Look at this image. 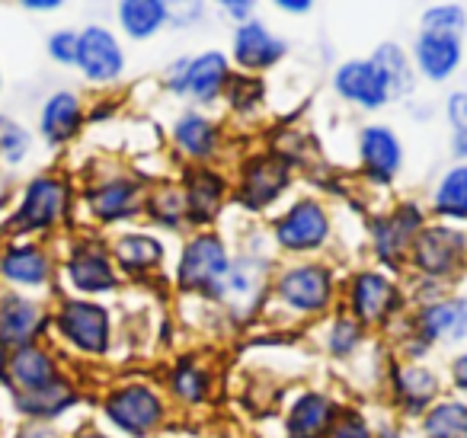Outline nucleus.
I'll return each mask as SVG.
<instances>
[{
	"label": "nucleus",
	"mask_w": 467,
	"mask_h": 438,
	"mask_svg": "<svg viewBox=\"0 0 467 438\" xmlns=\"http://www.w3.org/2000/svg\"><path fill=\"white\" fill-rule=\"evenodd\" d=\"M106 412L112 416V422H119L125 432L144 435L157 425L161 419V400L148 391V387H125V391L112 393Z\"/></svg>",
	"instance_id": "nucleus-1"
},
{
	"label": "nucleus",
	"mask_w": 467,
	"mask_h": 438,
	"mask_svg": "<svg viewBox=\"0 0 467 438\" xmlns=\"http://www.w3.org/2000/svg\"><path fill=\"white\" fill-rule=\"evenodd\" d=\"M227 272V259L218 240L199 237L186 246L180 263V282L189 288H208V285L221 282V276Z\"/></svg>",
	"instance_id": "nucleus-2"
},
{
	"label": "nucleus",
	"mask_w": 467,
	"mask_h": 438,
	"mask_svg": "<svg viewBox=\"0 0 467 438\" xmlns=\"http://www.w3.org/2000/svg\"><path fill=\"white\" fill-rule=\"evenodd\" d=\"M78 61L93 80H112L122 71V52L106 29H87L78 39Z\"/></svg>",
	"instance_id": "nucleus-3"
},
{
	"label": "nucleus",
	"mask_w": 467,
	"mask_h": 438,
	"mask_svg": "<svg viewBox=\"0 0 467 438\" xmlns=\"http://www.w3.org/2000/svg\"><path fill=\"white\" fill-rule=\"evenodd\" d=\"M65 208V186L55 180H36L26 193L20 214H16V231H39L48 227Z\"/></svg>",
	"instance_id": "nucleus-4"
},
{
	"label": "nucleus",
	"mask_w": 467,
	"mask_h": 438,
	"mask_svg": "<svg viewBox=\"0 0 467 438\" xmlns=\"http://www.w3.org/2000/svg\"><path fill=\"white\" fill-rule=\"evenodd\" d=\"M106 310L97 304H67L61 314V329L67 333V339H74L87 352H103L106 349Z\"/></svg>",
	"instance_id": "nucleus-5"
},
{
	"label": "nucleus",
	"mask_w": 467,
	"mask_h": 438,
	"mask_svg": "<svg viewBox=\"0 0 467 438\" xmlns=\"http://www.w3.org/2000/svg\"><path fill=\"white\" fill-rule=\"evenodd\" d=\"M337 90L346 99H356V103L368 106H381L388 99V84H384V74L378 71L371 61H352V65L339 68L337 74Z\"/></svg>",
	"instance_id": "nucleus-6"
},
{
	"label": "nucleus",
	"mask_w": 467,
	"mask_h": 438,
	"mask_svg": "<svg viewBox=\"0 0 467 438\" xmlns=\"http://www.w3.org/2000/svg\"><path fill=\"white\" fill-rule=\"evenodd\" d=\"M218 291L234 314H250L263 295V269L256 263H250V259H244V263L231 266L221 276Z\"/></svg>",
	"instance_id": "nucleus-7"
},
{
	"label": "nucleus",
	"mask_w": 467,
	"mask_h": 438,
	"mask_svg": "<svg viewBox=\"0 0 467 438\" xmlns=\"http://www.w3.org/2000/svg\"><path fill=\"white\" fill-rule=\"evenodd\" d=\"M324 237H327V214L320 212V205H314V202L295 205L279 224V240L285 246H292V250L317 246Z\"/></svg>",
	"instance_id": "nucleus-8"
},
{
	"label": "nucleus",
	"mask_w": 467,
	"mask_h": 438,
	"mask_svg": "<svg viewBox=\"0 0 467 438\" xmlns=\"http://www.w3.org/2000/svg\"><path fill=\"white\" fill-rule=\"evenodd\" d=\"M279 291L292 308L298 310H320L330 297V278L317 266H305V269L288 272L279 282Z\"/></svg>",
	"instance_id": "nucleus-9"
},
{
	"label": "nucleus",
	"mask_w": 467,
	"mask_h": 438,
	"mask_svg": "<svg viewBox=\"0 0 467 438\" xmlns=\"http://www.w3.org/2000/svg\"><path fill=\"white\" fill-rule=\"evenodd\" d=\"M362 161L375 180H388L400 163V148L397 138L388 129H368L362 135Z\"/></svg>",
	"instance_id": "nucleus-10"
},
{
	"label": "nucleus",
	"mask_w": 467,
	"mask_h": 438,
	"mask_svg": "<svg viewBox=\"0 0 467 438\" xmlns=\"http://www.w3.org/2000/svg\"><path fill=\"white\" fill-rule=\"evenodd\" d=\"M416 58H420V68L432 80L448 78V74H451L454 68H458V61H461L458 39H445V36L422 33L420 46H416Z\"/></svg>",
	"instance_id": "nucleus-11"
},
{
	"label": "nucleus",
	"mask_w": 467,
	"mask_h": 438,
	"mask_svg": "<svg viewBox=\"0 0 467 438\" xmlns=\"http://www.w3.org/2000/svg\"><path fill=\"white\" fill-rule=\"evenodd\" d=\"M282 52H285V46L275 42L273 36L263 26H256V23H250V26H244L241 33H237V61H241V65L266 68V65H273Z\"/></svg>",
	"instance_id": "nucleus-12"
},
{
	"label": "nucleus",
	"mask_w": 467,
	"mask_h": 438,
	"mask_svg": "<svg viewBox=\"0 0 467 438\" xmlns=\"http://www.w3.org/2000/svg\"><path fill=\"white\" fill-rule=\"evenodd\" d=\"M285 182H288L285 163L263 161V163H256V167L250 170L247 186H244V199H247V205H254V208L256 205H269V202L282 193V186H285Z\"/></svg>",
	"instance_id": "nucleus-13"
},
{
	"label": "nucleus",
	"mask_w": 467,
	"mask_h": 438,
	"mask_svg": "<svg viewBox=\"0 0 467 438\" xmlns=\"http://www.w3.org/2000/svg\"><path fill=\"white\" fill-rule=\"evenodd\" d=\"M422 329L432 339H461L467 333V301L435 304L422 314Z\"/></svg>",
	"instance_id": "nucleus-14"
},
{
	"label": "nucleus",
	"mask_w": 467,
	"mask_h": 438,
	"mask_svg": "<svg viewBox=\"0 0 467 438\" xmlns=\"http://www.w3.org/2000/svg\"><path fill=\"white\" fill-rule=\"evenodd\" d=\"M458 253H461V237L451 231L422 234L420 246H416V259H420V266L429 272H445L448 266L458 259Z\"/></svg>",
	"instance_id": "nucleus-15"
},
{
	"label": "nucleus",
	"mask_w": 467,
	"mask_h": 438,
	"mask_svg": "<svg viewBox=\"0 0 467 438\" xmlns=\"http://www.w3.org/2000/svg\"><path fill=\"white\" fill-rule=\"evenodd\" d=\"M36 327H39V310H36V304L16 301V297L4 301V308H0V339L26 342L29 336L36 333Z\"/></svg>",
	"instance_id": "nucleus-16"
},
{
	"label": "nucleus",
	"mask_w": 467,
	"mask_h": 438,
	"mask_svg": "<svg viewBox=\"0 0 467 438\" xmlns=\"http://www.w3.org/2000/svg\"><path fill=\"white\" fill-rule=\"evenodd\" d=\"M78 122H80V110H78V99L71 93H58L52 97V103L46 106V135L48 141H67V138L78 131Z\"/></svg>",
	"instance_id": "nucleus-17"
},
{
	"label": "nucleus",
	"mask_w": 467,
	"mask_h": 438,
	"mask_svg": "<svg viewBox=\"0 0 467 438\" xmlns=\"http://www.w3.org/2000/svg\"><path fill=\"white\" fill-rule=\"evenodd\" d=\"M14 381L20 387H26L29 393L42 391V387L55 384V368L39 349H23L14 359Z\"/></svg>",
	"instance_id": "nucleus-18"
},
{
	"label": "nucleus",
	"mask_w": 467,
	"mask_h": 438,
	"mask_svg": "<svg viewBox=\"0 0 467 438\" xmlns=\"http://www.w3.org/2000/svg\"><path fill=\"white\" fill-rule=\"evenodd\" d=\"M394 288L381 276H362L356 282V314L365 320H378L390 308Z\"/></svg>",
	"instance_id": "nucleus-19"
},
{
	"label": "nucleus",
	"mask_w": 467,
	"mask_h": 438,
	"mask_svg": "<svg viewBox=\"0 0 467 438\" xmlns=\"http://www.w3.org/2000/svg\"><path fill=\"white\" fill-rule=\"evenodd\" d=\"M327 422H330V403L324 397H305L292 410L288 429H292V438H314Z\"/></svg>",
	"instance_id": "nucleus-20"
},
{
	"label": "nucleus",
	"mask_w": 467,
	"mask_h": 438,
	"mask_svg": "<svg viewBox=\"0 0 467 438\" xmlns=\"http://www.w3.org/2000/svg\"><path fill=\"white\" fill-rule=\"evenodd\" d=\"M224 78H227V68L221 55H205V58L189 65V90L199 99H212L221 90Z\"/></svg>",
	"instance_id": "nucleus-21"
},
{
	"label": "nucleus",
	"mask_w": 467,
	"mask_h": 438,
	"mask_svg": "<svg viewBox=\"0 0 467 438\" xmlns=\"http://www.w3.org/2000/svg\"><path fill=\"white\" fill-rule=\"evenodd\" d=\"M71 278H74V285L84 291H103L112 285L109 263H106V256H97V253H80V256H74Z\"/></svg>",
	"instance_id": "nucleus-22"
},
{
	"label": "nucleus",
	"mask_w": 467,
	"mask_h": 438,
	"mask_svg": "<svg viewBox=\"0 0 467 438\" xmlns=\"http://www.w3.org/2000/svg\"><path fill=\"white\" fill-rule=\"evenodd\" d=\"M429 438H467V406L441 403L426 419Z\"/></svg>",
	"instance_id": "nucleus-23"
},
{
	"label": "nucleus",
	"mask_w": 467,
	"mask_h": 438,
	"mask_svg": "<svg viewBox=\"0 0 467 438\" xmlns=\"http://www.w3.org/2000/svg\"><path fill=\"white\" fill-rule=\"evenodd\" d=\"M163 14H167V7L157 4V0H135V4H122L125 29H129L131 36H138V39H144V36L154 33V29L163 23Z\"/></svg>",
	"instance_id": "nucleus-24"
},
{
	"label": "nucleus",
	"mask_w": 467,
	"mask_h": 438,
	"mask_svg": "<svg viewBox=\"0 0 467 438\" xmlns=\"http://www.w3.org/2000/svg\"><path fill=\"white\" fill-rule=\"evenodd\" d=\"M435 208L451 218H467V167H458L445 176L439 195H435Z\"/></svg>",
	"instance_id": "nucleus-25"
},
{
	"label": "nucleus",
	"mask_w": 467,
	"mask_h": 438,
	"mask_svg": "<svg viewBox=\"0 0 467 438\" xmlns=\"http://www.w3.org/2000/svg\"><path fill=\"white\" fill-rule=\"evenodd\" d=\"M46 256L36 250H14L4 259V276L23 285H39L46 278Z\"/></svg>",
	"instance_id": "nucleus-26"
},
{
	"label": "nucleus",
	"mask_w": 467,
	"mask_h": 438,
	"mask_svg": "<svg viewBox=\"0 0 467 438\" xmlns=\"http://www.w3.org/2000/svg\"><path fill=\"white\" fill-rule=\"evenodd\" d=\"M176 138H180L182 148H186L189 154H195V157H205L208 151L214 148V129L199 116L182 119V122L176 125Z\"/></svg>",
	"instance_id": "nucleus-27"
},
{
	"label": "nucleus",
	"mask_w": 467,
	"mask_h": 438,
	"mask_svg": "<svg viewBox=\"0 0 467 438\" xmlns=\"http://www.w3.org/2000/svg\"><path fill=\"white\" fill-rule=\"evenodd\" d=\"M371 65L378 68V71L384 74V84H388V93H403L410 90V74H407V58L400 55V48L397 46H381V52H378V58L371 61Z\"/></svg>",
	"instance_id": "nucleus-28"
},
{
	"label": "nucleus",
	"mask_w": 467,
	"mask_h": 438,
	"mask_svg": "<svg viewBox=\"0 0 467 438\" xmlns=\"http://www.w3.org/2000/svg\"><path fill=\"white\" fill-rule=\"evenodd\" d=\"M221 199V180L212 173H195V180L189 182V208L195 212V218H205L218 208Z\"/></svg>",
	"instance_id": "nucleus-29"
},
{
	"label": "nucleus",
	"mask_w": 467,
	"mask_h": 438,
	"mask_svg": "<svg viewBox=\"0 0 467 438\" xmlns=\"http://www.w3.org/2000/svg\"><path fill=\"white\" fill-rule=\"evenodd\" d=\"M71 403V391L65 384H48L42 391H33V393H23L20 397V406L26 412H58Z\"/></svg>",
	"instance_id": "nucleus-30"
},
{
	"label": "nucleus",
	"mask_w": 467,
	"mask_h": 438,
	"mask_svg": "<svg viewBox=\"0 0 467 438\" xmlns=\"http://www.w3.org/2000/svg\"><path fill=\"white\" fill-rule=\"evenodd\" d=\"M119 259H122L129 269H148L161 259V246L148 237H129L119 244Z\"/></svg>",
	"instance_id": "nucleus-31"
},
{
	"label": "nucleus",
	"mask_w": 467,
	"mask_h": 438,
	"mask_svg": "<svg viewBox=\"0 0 467 438\" xmlns=\"http://www.w3.org/2000/svg\"><path fill=\"white\" fill-rule=\"evenodd\" d=\"M426 33L429 36H445V39H458L464 29V10L461 7H439L426 14Z\"/></svg>",
	"instance_id": "nucleus-32"
},
{
	"label": "nucleus",
	"mask_w": 467,
	"mask_h": 438,
	"mask_svg": "<svg viewBox=\"0 0 467 438\" xmlns=\"http://www.w3.org/2000/svg\"><path fill=\"white\" fill-rule=\"evenodd\" d=\"M93 208H97L103 218H119L131 208V186L116 182V186H106L103 193L93 195Z\"/></svg>",
	"instance_id": "nucleus-33"
},
{
	"label": "nucleus",
	"mask_w": 467,
	"mask_h": 438,
	"mask_svg": "<svg viewBox=\"0 0 467 438\" xmlns=\"http://www.w3.org/2000/svg\"><path fill=\"white\" fill-rule=\"evenodd\" d=\"M400 387H403V393H407V400L413 403V410H416V406H422L426 400H432L435 378L429 371H422V368H410V371L400 374Z\"/></svg>",
	"instance_id": "nucleus-34"
},
{
	"label": "nucleus",
	"mask_w": 467,
	"mask_h": 438,
	"mask_svg": "<svg viewBox=\"0 0 467 438\" xmlns=\"http://www.w3.org/2000/svg\"><path fill=\"white\" fill-rule=\"evenodd\" d=\"M26 144H29V135L20 129V125L4 122V119H0V148H4V154H7L10 161H20L23 151H26Z\"/></svg>",
	"instance_id": "nucleus-35"
},
{
	"label": "nucleus",
	"mask_w": 467,
	"mask_h": 438,
	"mask_svg": "<svg viewBox=\"0 0 467 438\" xmlns=\"http://www.w3.org/2000/svg\"><path fill=\"white\" fill-rule=\"evenodd\" d=\"M202 387H205V381H202V374H195L192 368H180V371H176V391L186 400H199Z\"/></svg>",
	"instance_id": "nucleus-36"
},
{
	"label": "nucleus",
	"mask_w": 467,
	"mask_h": 438,
	"mask_svg": "<svg viewBox=\"0 0 467 438\" xmlns=\"http://www.w3.org/2000/svg\"><path fill=\"white\" fill-rule=\"evenodd\" d=\"M330 438H371L368 429H365V422L358 416H343L337 425H333Z\"/></svg>",
	"instance_id": "nucleus-37"
},
{
	"label": "nucleus",
	"mask_w": 467,
	"mask_h": 438,
	"mask_svg": "<svg viewBox=\"0 0 467 438\" xmlns=\"http://www.w3.org/2000/svg\"><path fill=\"white\" fill-rule=\"evenodd\" d=\"M448 116H451L458 135H467V93H454L451 103H448Z\"/></svg>",
	"instance_id": "nucleus-38"
},
{
	"label": "nucleus",
	"mask_w": 467,
	"mask_h": 438,
	"mask_svg": "<svg viewBox=\"0 0 467 438\" xmlns=\"http://www.w3.org/2000/svg\"><path fill=\"white\" fill-rule=\"evenodd\" d=\"M52 55L61 61H78V36L71 33H61L52 39Z\"/></svg>",
	"instance_id": "nucleus-39"
},
{
	"label": "nucleus",
	"mask_w": 467,
	"mask_h": 438,
	"mask_svg": "<svg viewBox=\"0 0 467 438\" xmlns=\"http://www.w3.org/2000/svg\"><path fill=\"white\" fill-rule=\"evenodd\" d=\"M339 336H333V349H337V352H343L346 346H352V342H356V327H352V323H339Z\"/></svg>",
	"instance_id": "nucleus-40"
},
{
	"label": "nucleus",
	"mask_w": 467,
	"mask_h": 438,
	"mask_svg": "<svg viewBox=\"0 0 467 438\" xmlns=\"http://www.w3.org/2000/svg\"><path fill=\"white\" fill-rule=\"evenodd\" d=\"M454 381H458L461 387H467V355L454 361Z\"/></svg>",
	"instance_id": "nucleus-41"
},
{
	"label": "nucleus",
	"mask_w": 467,
	"mask_h": 438,
	"mask_svg": "<svg viewBox=\"0 0 467 438\" xmlns=\"http://www.w3.org/2000/svg\"><path fill=\"white\" fill-rule=\"evenodd\" d=\"M227 14H234V16H244V14H250V4H227Z\"/></svg>",
	"instance_id": "nucleus-42"
},
{
	"label": "nucleus",
	"mask_w": 467,
	"mask_h": 438,
	"mask_svg": "<svg viewBox=\"0 0 467 438\" xmlns=\"http://www.w3.org/2000/svg\"><path fill=\"white\" fill-rule=\"evenodd\" d=\"M279 7H282V10H295V14H301V10H311V4H285V0H282Z\"/></svg>",
	"instance_id": "nucleus-43"
},
{
	"label": "nucleus",
	"mask_w": 467,
	"mask_h": 438,
	"mask_svg": "<svg viewBox=\"0 0 467 438\" xmlns=\"http://www.w3.org/2000/svg\"><path fill=\"white\" fill-rule=\"evenodd\" d=\"M0 368H4V349H0Z\"/></svg>",
	"instance_id": "nucleus-44"
},
{
	"label": "nucleus",
	"mask_w": 467,
	"mask_h": 438,
	"mask_svg": "<svg viewBox=\"0 0 467 438\" xmlns=\"http://www.w3.org/2000/svg\"><path fill=\"white\" fill-rule=\"evenodd\" d=\"M87 438H99V435H87Z\"/></svg>",
	"instance_id": "nucleus-45"
}]
</instances>
